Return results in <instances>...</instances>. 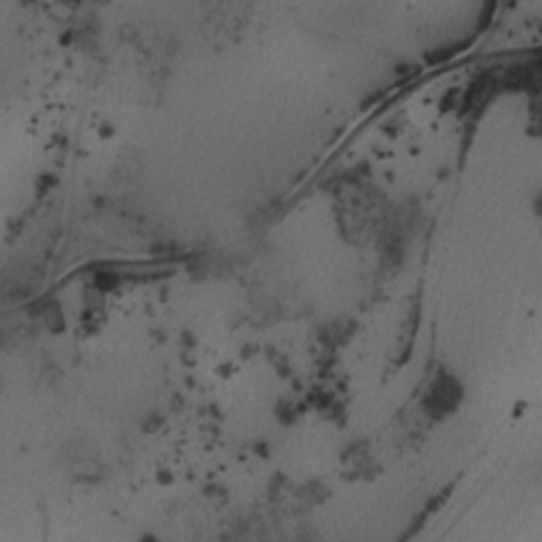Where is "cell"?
I'll return each instance as SVG.
<instances>
[{
  "mask_svg": "<svg viewBox=\"0 0 542 542\" xmlns=\"http://www.w3.org/2000/svg\"><path fill=\"white\" fill-rule=\"evenodd\" d=\"M462 401V386L458 384L456 377H451L449 373H439L435 382L430 384L428 394L424 399V409L432 418H445L451 411H456V407Z\"/></svg>",
  "mask_w": 542,
  "mask_h": 542,
  "instance_id": "6da1fadb",
  "label": "cell"
}]
</instances>
